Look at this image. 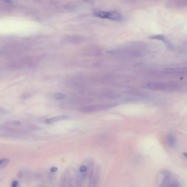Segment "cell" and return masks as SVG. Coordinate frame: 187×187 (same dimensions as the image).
<instances>
[{
  "instance_id": "7c38bea8",
  "label": "cell",
  "mask_w": 187,
  "mask_h": 187,
  "mask_svg": "<svg viewBox=\"0 0 187 187\" xmlns=\"http://www.w3.org/2000/svg\"><path fill=\"white\" fill-rule=\"evenodd\" d=\"M7 123L9 124V125H11L17 126V125H19L21 123V122L19 121H11L7 122Z\"/></svg>"
},
{
  "instance_id": "8fae6325",
  "label": "cell",
  "mask_w": 187,
  "mask_h": 187,
  "mask_svg": "<svg viewBox=\"0 0 187 187\" xmlns=\"http://www.w3.org/2000/svg\"><path fill=\"white\" fill-rule=\"evenodd\" d=\"M54 98L55 99H64L66 98V96L64 94L57 93L54 95Z\"/></svg>"
},
{
  "instance_id": "8992f818",
  "label": "cell",
  "mask_w": 187,
  "mask_h": 187,
  "mask_svg": "<svg viewBox=\"0 0 187 187\" xmlns=\"http://www.w3.org/2000/svg\"><path fill=\"white\" fill-rule=\"evenodd\" d=\"M165 72L171 74H183L187 72L186 68H170L165 69Z\"/></svg>"
},
{
  "instance_id": "52a82bcc",
  "label": "cell",
  "mask_w": 187,
  "mask_h": 187,
  "mask_svg": "<svg viewBox=\"0 0 187 187\" xmlns=\"http://www.w3.org/2000/svg\"><path fill=\"white\" fill-rule=\"evenodd\" d=\"M67 116L65 115H60V116H57L55 117H53L50 119H48L46 120V123L48 124H51V123H55L57 121H59L61 120H63L64 119H67Z\"/></svg>"
},
{
  "instance_id": "5bb4252c",
  "label": "cell",
  "mask_w": 187,
  "mask_h": 187,
  "mask_svg": "<svg viewBox=\"0 0 187 187\" xmlns=\"http://www.w3.org/2000/svg\"><path fill=\"white\" fill-rule=\"evenodd\" d=\"M19 185L18 182H17L16 181H14L12 182V184H11V187H17Z\"/></svg>"
},
{
  "instance_id": "7a4b0ae2",
  "label": "cell",
  "mask_w": 187,
  "mask_h": 187,
  "mask_svg": "<svg viewBox=\"0 0 187 187\" xmlns=\"http://www.w3.org/2000/svg\"><path fill=\"white\" fill-rule=\"evenodd\" d=\"M95 17L101 19H106L114 21H119L122 19V17L120 13L116 11H103L95 10L93 12Z\"/></svg>"
},
{
  "instance_id": "4fadbf2b",
  "label": "cell",
  "mask_w": 187,
  "mask_h": 187,
  "mask_svg": "<svg viewBox=\"0 0 187 187\" xmlns=\"http://www.w3.org/2000/svg\"><path fill=\"white\" fill-rule=\"evenodd\" d=\"M87 170V167L86 165H81L79 169V171H80V173H84V172H86Z\"/></svg>"
},
{
  "instance_id": "277c9868",
  "label": "cell",
  "mask_w": 187,
  "mask_h": 187,
  "mask_svg": "<svg viewBox=\"0 0 187 187\" xmlns=\"http://www.w3.org/2000/svg\"><path fill=\"white\" fill-rule=\"evenodd\" d=\"M113 106H114L112 104H96L85 106L82 108L81 111L84 113H94L100 111L105 110Z\"/></svg>"
},
{
  "instance_id": "2e32d148",
  "label": "cell",
  "mask_w": 187,
  "mask_h": 187,
  "mask_svg": "<svg viewBox=\"0 0 187 187\" xmlns=\"http://www.w3.org/2000/svg\"><path fill=\"white\" fill-rule=\"evenodd\" d=\"M2 1H4L6 2H8V3H10L12 2V0H2Z\"/></svg>"
},
{
  "instance_id": "5b68a950",
  "label": "cell",
  "mask_w": 187,
  "mask_h": 187,
  "mask_svg": "<svg viewBox=\"0 0 187 187\" xmlns=\"http://www.w3.org/2000/svg\"><path fill=\"white\" fill-rule=\"evenodd\" d=\"M150 39L152 40H156L159 41H162L164 43L166 44V46L169 49H172L173 46L172 43L170 42V41L166 38V36L164 35H151L149 37Z\"/></svg>"
},
{
  "instance_id": "3957f363",
  "label": "cell",
  "mask_w": 187,
  "mask_h": 187,
  "mask_svg": "<svg viewBox=\"0 0 187 187\" xmlns=\"http://www.w3.org/2000/svg\"><path fill=\"white\" fill-rule=\"evenodd\" d=\"M143 87L146 89L155 91H161L172 89V88L176 86L172 84L164 82H150L143 85Z\"/></svg>"
},
{
  "instance_id": "ba28073f",
  "label": "cell",
  "mask_w": 187,
  "mask_h": 187,
  "mask_svg": "<svg viewBox=\"0 0 187 187\" xmlns=\"http://www.w3.org/2000/svg\"><path fill=\"white\" fill-rule=\"evenodd\" d=\"M167 140L168 144L172 148H174L176 147V144H177L176 138L173 135L169 134L167 137Z\"/></svg>"
},
{
  "instance_id": "9a60e30c",
  "label": "cell",
  "mask_w": 187,
  "mask_h": 187,
  "mask_svg": "<svg viewBox=\"0 0 187 187\" xmlns=\"http://www.w3.org/2000/svg\"><path fill=\"white\" fill-rule=\"evenodd\" d=\"M57 170H58V169H57L56 167H52V168H51L50 171H51V172L54 173V172H56Z\"/></svg>"
},
{
  "instance_id": "e0dca14e",
  "label": "cell",
  "mask_w": 187,
  "mask_h": 187,
  "mask_svg": "<svg viewBox=\"0 0 187 187\" xmlns=\"http://www.w3.org/2000/svg\"><path fill=\"white\" fill-rule=\"evenodd\" d=\"M4 109H3V108H0V111H1V112H4Z\"/></svg>"
},
{
  "instance_id": "9c48e42d",
  "label": "cell",
  "mask_w": 187,
  "mask_h": 187,
  "mask_svg": "<svg viewBox=\"0 0 187 187\" xmlns=\"http://www.w3.org/2000/svg\"><path fill=\"white\" fill-rule=\"evenodd\" d=\"M9 162L8 159H0V168H4V167L7 166Z\"/></svg>"
},
{
  "instance_id": "6da1fadb",
  "label": "cell",
  "mask_w": 187,
  "mask_h": 187,
  "mask_svg": "<svg viewBox=\"0 0 187 187\" xmlns=\"http://www.w3.org/2000/svg\"><path fill=\"white\" fill-rule=\"evenodd\" d=\"M157 181L160 187H181L178 181L174 178L171 172L167 170L160 171L157 177Z\"/></svg>"
},
{
  "instance_id": "ac0fdd59",
  "label": "cell",
  "mask_w": 187,
  "mask_h": 187,
  "mask_svg": "<svg viewBox=\"0 0 187 187\" xmlns=\"http://www.w3.org/2000/svg\"><path fill=\"white\" fill-rule=\"evenodd\" d=\"M183 155H184V157H185V158H186V157H187V154H186V153H183Z\"/></svg>"
},
{
  "instance_id": "30bf717a",
  "label": "cell",
  "mask_w": 187,
  "mask_h": 187,
  "mask_svg": "<svg viewBox=\"0 0 187 187\" xmlns=\"http://www.w3.org/2000/svg\"><path fill=\"white\" fill-rule=\"evenodd\" d=\"M99 169H96V170L95 171V174H94V177L93 178V181L94 185L93 186H95V183H97V182H98V179H99Z\"/></svg>"
}]
</instances>
